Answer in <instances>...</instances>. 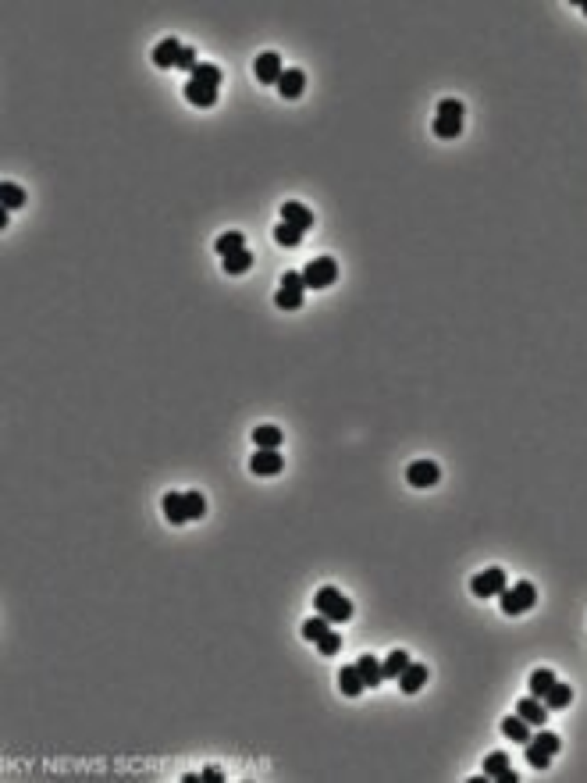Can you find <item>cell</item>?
<instances>
[{
  "mask_svg": "<svg viewBox=\"0 0 587 783\" xmlns=\"http://www.w3.org/2000/svg\"><path fill=\"white\" fill-rule=\"evenodd\" d=\"M505 769H509V755H505V751H491V755L484 758V772H488L491 779H498Z\"/></svg>",
  "mask_w": 587,
  "mask_h": 783,
  "instance_id": "f546056e",
  "label": "cell"
},
{
  "mask_svg": "<svg viewBox=\"0 0 587 783\" xmlns=\"http://www.w3.org/2000/svg\"><path fill=\"white\" fill-rule=\"evenodd\" d=\"M356 669H360V677H363L367 691H371V687H381V680H385V666H381L374 655H360Z\"/></svg>",
  "mask_w": 587,
  "mask_h": 783,
  "instance_id": "e0dca14e",
  "label": "cell"
},
{
  "mask_svg": "<svg viewBox=\"0 0 587 783\" xmlns=\"http://www.w3.org/2000/svg\"><path fill=\"white\" fill-rule=\"evenodd\" d=\"M253 68H256V82H263V86H278V82H281V75H285V68H281V58H278V50H267V54H260Z\"/></svg>",
  "mask_w": 587,
  "mask_h": 783,
  "instance_id": "9c48e42d",
  "label": "cell"
},
{
  "mask_svg": "<svg viewBox=\"0 0 587 783\" xmlns=\"http://www.w3.org/2000/svg\"><path fill=\"white\" fill-rule=\"evenodd\" d=\"M253 268V253L249 249H238L231 256H224V275H246Z\"/></svg>",
  "mask_w": 587,
  "mask_h": 783,
  "instance_id": "d4e9b609",
  "label": "cell"
},
{
  "mask_svg": "<svg viewBox=\"0 0 587 783\" xmlns=\"http://www.w3.org/2000/svg\"><path fill=\"white\" fill-rule=\"evenodd\" d=\"M303 235H307V231H300L296 224H288V221H278V224H274V242H278V246H285V249L300 246V242H303Z\"/></svg>",
  "mask_w": 587,
  "mask_h": 783,
  "instance_id": "44dd1931",
  "label": "cell"
},
{
  "mask_svg": "<svg viewBox=\"0 0 587 783\" xmlns=\"http://www.w3.org/2000/svg\"><path fill=\"white\" fill-rule=\"evenodd\" d=\"M281 221L296 224L300 231H310V228H314V210L303 207V203H296V199H288V203L281 207Z\"/></svg>",
  "mask_w": 587,
  "mask_h": 783,
  "instance_id": "7c38bea8",
  "label": "cell"
},
{
  "mask_svg": "<svg viewBox=\"0 0 587 783\" xmlns=\"http://www.w3.org/2000/svg\"><path fill=\"white\" fill-rule=\"evenodd\" d=\"M303 278H307V289H328V285H335V278H339V264H335L331 256H317V260H310V264H307Z\"/></svg>",
  "mask_w": 587,
  "mask_h": 783,
  "instance_id": "8992f818",
  "label": "cell"
},
{
  "mask_svg": "<svg viewBox=\"0 0 587 783\" xmlns=\"http://www.w3.org/2000/svg\"><path fill=\"white\" fill-rule=\"evenodd\" d=\"M281 289H303V292H307V278H303L300 271H285V275H281Z\"/></svg>",
  "mask_w": 587,
  "mask_h": 783,
  "instance_id": "836d02e7",
  "label": "cell"
},
{
  "mask_svg": "<svg viewBox=\"0 0 587 783\" xmlns=\"http://www.w3.org/2000/svg\"><path fill=\"white\" fill-rule=\"evenodd\" d=\"M214 249H217V256L224 260V256H231V253L246 249V235H242V231H224V235H217Z\"/></svg>",
  "mask_w": 587,
  "mask_h": 783,
  "instance_id": "7402d4cb",
  "label": "cell"
},
{
  "mask_svg": "<svg viewBox=\"0 0 587 783\" xmlns=\"http://www.w3.org/2000/svg\"><path fill=\"white\" fill-rule=\"evenodd\" d=\"M516 716H520V719H527L530 726H544V719H548V708L541 705V698L527 694V698H520V701H516Z\"/></svg>",
  "mask_w": 587,
  "mask_h": 783,
  "instance_id": "5bb4252c",
  "label": "cell"
},
{
  "mask_svg": "<svg viewBox=\"0 0 587 783\" xmlns=\"http://www.w3.org/2000/svg\"><path fill=\"white\" fill-rule=\"evenodd\" d=\"M555 680H559V677H555L552 669H534V673H530V694H534V698H544Z\"/></svg>",
  "mask_w": 587,
  "mask_h": 783,
  "instance_id": "484cf974",
  "label": "cell"
},
{
  "mask_svg": "<svg viewBox=\"0 0 587 783\" xmlns=\"http://www.w3.org/2000/svg\"><path fill=\"white\" fill-rule=\"evenodd\" d=\"M303 300H307V292H303V289H278L274 307H281V310H300V307H303Z\"/></svg>",
  "mask_w": 587,
  "mask_h": 783,
  "instance_id": "4316f807",
  "label": "cell"
},
{
  "mask_svg": "<svg viewBox=\"0 0 587 783\" xmlns=\"http://www.w3.org/2000/svg\"><path fill=\"white\" fill-rule=\"evenodd\" d=\"M562 748V740H559V733H552V730H541V733H534L530 737V744H527V762L534 765V769H544L548 762H552V755Z\"/></svg>",
  "mask_w": 587,
  "mask_h": 783,
  "instance_id": "277c9868",
  "label": "cell"
},
{
  "mask_svg": "<svg viewBox=\"0 0 587 783\" xmlns=\"http://www.w3.org/2000/svg\"><path fill=\"white\" fill-rule=\"evenodd\" d=\"M328 630H331V620H328V616H321V613H317L314 620H307V623H303V637H307V641H321Z\"/></svg>",
  "mask_w": 587,
  "mask_h": 783,
  "instance_id": "83f0119b",
  "label": "cell"
},
{
  "mask_svg": "<svg viewBox=\"0 0 587 783\" xmlns=\"http://www.w3.org/2000/svg\"><path fill=\"white\" fill-rule=\"evenodd\" d=\"M580 8H583V15H587V4H580Z\"/></svg>",
  "mask_w": 587,
  "mask_h": 783,
  "instance_id": "8d00e7d4",
  "label": "cell"
},
{
  "mask_svg": "<svg viewBox=\"0 0 587 783\" xmlns=\"http://www.w3.org/2000/svg\"><path fill=\"white\" fill-rule=\"evenodd\" d=\"M178 68H182V72H189V75L199 68V61H196V50H192V47H182V54H178Z\"/></svg>",
  "mask_w": 587,
  "mask_h": 783,
  "instance_id": "d6a6232c",
  "label": "cell"
},
{
  "mask_svg": "<svg viewBox=\"0 0 587 783\" xmlns=\"http://www.w3.org/2000/svg\"><path fill=\"white\" fill-rule=\"evenodd\" d=\"M0 192H4V210L26 207V189H22V185H15V182H4V185H0Z\"/></svg>",
  "mask_w": 587,
  "mask_h": 783,
  "instance_id": "f1b7e54d",
  "label": "cell"
},
{
  "mask_svg": "<svg viewBox=\"0 0 587 783\" xmlns=\"http://www.w3.org/2000/svg\"><path fill=\"white\" fill-rule=\"evenodd\" d=\"M281 466H285V459H281L278 449H256L249 456V470L256 477H274V473H281Z\"/></svg>",
  "mask_w": 587,
  "mask_h": 783,
  "instance_id": "52a82bcc",
  "label": "cell"
},
{
  "mask_svg": "<svg viewBox=\"0 0 587 783\" xmlns=\"http://www.w3.org/2000/svg\"><path fill=\"white\" fill-rule=\"evenodd\" d=\"M217 89H221V86H210V82H199V79L189 75V82H185V100H189L192 107H214Z\"/></svg>",
  "mask_w": 587,
  "mask_h": 783,
  "instance_id": "30bf717a",
  "label": "cell"
},
{
  "mask_svg": "<svg viewBox=\"0 0 587 783\" xmlns=\"http://www.w3.org/2000/svg\"><path fill=\"white\" fill-rule=\"evenodd\" d=\"M438 477H441V466H438L434 459H417V463H410V470H406V481H410L413 488H434Z\"/></svg>",
  "mask_w": 587,
  "mask_h": 783,
  "instance_id": "ba28073f",
  "label": "cell"
},
{
  "mask_svg": "<svg viewBox=\"0 0 587 783\" xmlns=\"http://www.w3.org/2000/svg\"><path fill=\"white\" fill-rule=\"evenodd\" d=\"M339 648H342V637H339L335 630H328V634L317 641V652H321V655H335Z\"/></svg>",
  "mask_w": 587,
  "mask_h": 783,
  "instance_id": "1f68e13d",
  "label": "cell"
},
{
  "mask_svg": "<svg viewBox=\"0 0 587 783\" xmlns=\"http://www.w3.org/2000/svg\"><path fill=\"white\" fill-rule=\"evenodd\" d=\"M541 701H544V708H548V712H559V708H566V705L573 701V687L555 680V684H552V691H548Z\"/></svg>",
  "mask_w": 587,
  "mask_h": 783,
  "instance_id": "d6986e66",
  "label": "cell"
},
{
  "mask_svg": "<svg viewBox=\"0 0 587 783\" xmlns=\"http://www.w3.org/2000/svg\"><path fill=\"white\" fill-rule=\"evenodd\" d=\"M281 427H274V424H260V427H253V442H256V449H278L281 445Z\"/></svg>",
  "mask_w": 587,
  "mask_h": 783,
  "instance_id": "603a6c76",
  "label": "cell"
},
{
  "mask_svg": "<svg viewBox=\"0 0 587 783\" xmlns=\"http://www.w3.org/2000/svg\"><path fill=\"white\" fill-rule=\"evenodd\" d=\"M463 114H466V107L459 104V100H441L438 104V118H434V125H431V132L438 136V139H456L459 132H463Z\"/></svg>",
  "mask_w": 587,
  "mask_h": 783,
  "instance_id": "7a4b0ae2",
  "label": "cell"
},
{
  "mask_svg": "<svg viewBox=\"0 0 587 783\" xmlns=\"http://www.w3.org/2000/svg\"><path fill=\"white\" fill-rule=\"evenodd\" d=\"M178 54H182V43L175 40V36H168V40H160L157 47H153V65L164 72V68H178Z\"/></svg>",
  "mask_w": 587,
  "mask_h": 783,
  "instance_id": "8fae6325",
  "label": "cell"
},
{
  "mask_svg": "<svg viewBox=\"0 0 587 783\" xmlns=\"http://www.w3.org/2000/svg\"><path fill=\"white\" fill-rule=\"evenodd\" d=\"M303 89H307V75H303V68H285V75H281V82H278V93H281L285 100H296Z\"/></svg>",
  "mask_w": 587,
  "mask_h": 783,
  "instance_id": "9a60e30c",
  "label": "cell"
},
{
  "mask_svg": "<svg viewBox=\"0 0 587 783\" xmlns=\"http://www.w3.org/2000/svg\"><path fill=\"white\" fill-rule=\"evenodd\" d=\"M502 733L509 740H516V744H530V723L520 719V716H505L502 719Z\"/></svg>",
  "mask_w": 587,
  "mask_h": 783,
  "instance_id": "ffe728a7",
  "label": "cell"
},
{
  "mask_svg": "<svg viewBox=\"0 0 587 783\" xmlns=\"http://www.w3.org/2000/svg\"><path fill=\"white\" fill-rule=\"evenodd\" d=\"M339 691H342L346 698H360V694L367 691V684H363V677H360L356 666H342V669H339Z\"/></svg>",
  "mask_w": 587,
  "mask_h": 783,
  "instance_id": "2e32d148",
  "label": "cell"
},
{
  "mask_svg": "<svg viewBox=\"0 0 587 783\" xmlns=\"http://www.w3.org/2000/svg\"><path fill=\"white\" fill-rule=\"evenodd\" d=\"M160 509H164V516H168V524H175V527L189 520V505H185V495H182V491H168L164 502H160Z\"/></svg>",
  "mask_w": 587,
  "mask_h": 783,
  "instance_id": "4fadbf2b",
  "label": "cell"
},
{
  "mask_svg": "<svg viewBox=\"0 0 587 783\" xmlns=\"http://www.w3.org/2000/svg\"><path fill=\"white\" fill-rule=\"evenodd\" d=\"M509 584H505V570L502 566H488V570H481V574H473V581H470V591L477 595V598H495V595H502Z\"/></svg>",
  "mask_w": 587,
  "mask_h": 783,
  "instance_id": "5b68a950",
  "label": "cell"
},
{
  "mask_svg": "<svg viewBox=\"0 0 587 783\" xmlns=\"http://www.w3.org/2000/svg\"><path fill=\"white\" fill-rule=\"evenodd\" d=\"M410 662H413L410 652H406V648H395V652H388V659H385L381 666H385V677H402Z\"/></svg>",
  "mask_w": 587,
  "mask_h": 783,
  "instance_id": "cb8c5ba5",
  "label": "cell"
},
{
  "mask_svg": "<svg viewBox=\"0 0 587 783\" xmlns=\"http://www.w3.org/2000/svg\"><path fill=\"white\" fill-rule=\"evenodd\" d=\"M498 779H502V783H516V779H520V772H512V769H505V772H502Z\"/></svg>",
  "mask_w": 587,
  "mask_h": 783,
  "instance_id": "d590c367",
  "label": "cell"
},
{
  "mask_svg": "<svg viewBox=\"0 0 587 783\" xmlns=\"http://www.w3.org/2000/svg\"><path fill=\"white\" fill-rule=\"evenodd\" d=\"M203 779H210V783H221V779H224V772H221L217 765H210V769H203Z\"/></svg>",
  "mask_w": 587,
  "mask_h": 783,
  "instance_id": "e575fe53",
  "label": "cell"
},
{
  "mask_svg": "<svg viewBox=\"0 0 587 783\" xmlns=\"http://www.w3.org/2000/svg\"><path fill=\"white\" fill-rule=\"evenodd\" d=\"M498 598H502V613H505V616H520V613L534 609V602H537V588H534L530 581H520V584L505 588Z\"/></svg>",
  "mask_w": 587,
  "mask_h": 783,
  "instance_id": "3957f363",
  "label": "cell"
},
{
  "mask_svg": "<svg viewBox=\"0 0 587 783\" xmlns=\"http://www.w3.org/2000/svg\"><path fill=\"white\" fill-rule=\"evenodd\" d=\"M185 505H189V520H203V513H207L203 491H185Z\"/></svg>",
  "mask_w": 587,
  "mask_h": 783,
  "instance_id": "4dcf8cb0",
  "label": "cell"
},
{
  "mask_svg": "<svg viewBox=\"0 0 587 783\" xmlns=\"http://www.w3.org/2000/svg\"><path fill=\"white\" fill-rule=\"evenodd\" d=\"M424 684H427V666H420V662H410V666H406V673L399 677L402 694H417Z\"/></svg>",
  "mask_w": 587,
  "mask_h": 783,
  "instance_id": "ac0fdd59",
  "label": "cell"
},
{
  "mask_svg": "<svg viewBox=\"0 0 587 783\" xmlns=\"http://www.w3.org/2000/svg\"><path fill=\"white\" fill-rule=\"evenodd\" d=\"M314 609H317L321 616H328L331 623H349V620H353V602H349L339 588H331V584L314 595Z\"/></svg>",
  "mask_w": 587,
  "mask_h": 783,
  "instance_id": "6da1fadb",
  "label": "cell"
}]
</instances>
